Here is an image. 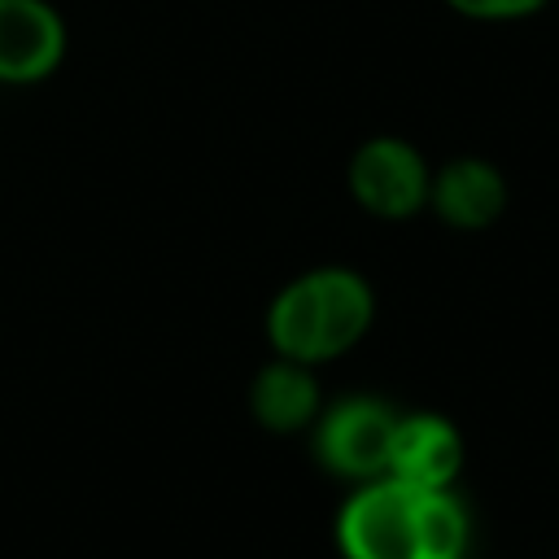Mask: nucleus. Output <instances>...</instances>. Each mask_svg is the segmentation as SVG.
Listing matches in <instances>:
<instances>
[{"mask_svg": "<svg viewBox=\"0 0 559 559\" xmlns=\"http://www.w3.org/2000/svg\"><path fill=\"white\" fill-rule=\"evenodd\" d=\"M332 537L341 559H467L472 515L454 489L376 476L345 493Z\"/></svg>", "mask_w": 559, "mask_h": 559, "instance_id": "1", "label": "nucleus"}, {"mask_svg": "<svg viewBox=\"0 0 559 559\" xmlns=\"http://www.w3.org/2000/svg\"><path fill=\"white\" fill-rule=\"evenodd\" d=\"M376 323V288L362 271L328 262L293 275L266 306V341L297 362H332L349 354Z\"/></svg>", "mask_w": 559, "mask_h": 559, "instance_id": "2", "label": "nucleus"}, {"mask_svg": "<svg viewBox=\"0 0 559 559\" xmlns=\"http://www.w3.org/2000/svg\"><path fill=\"white\" fill-rule=\"evenodd\" d=\"M393 424H397V411L384 397H371V393L336 397L310 424L319 467L332 472L336 480H349V485L384 476Z\"/></svg>", "mask_w": 559, "mask_h": 559, "instance_id": "3", "label": "nucleus"}, {"mask_svg": "<svg viewBox=\"0 0 559 559\" xmlns=\"http://www.w3.org/2000/svg\"><path fill=\"white\" fill-rule=\"evenodd\" d=\"M345 183H349V197L358 210H367L371 218H384V223H402V218H415L419 210H428L432 166L411 140L371 135L349 153Z\"/></svg>", "mask_w": 559, "mask_h": 559, "instance_id": "4", "label": "nucleus"}, {"mask_svg": "<svg viewBox=\"0 0 559 559\" xmlns=\"http://www.w3.org/2000/svg\"><path fill=\"white\" fill-rule=\"evenodd\" d=\"M70 26L52 0H0V83L35 87L61 70Z\"/></svg>", "mask_w": 559, "mask_h": 559, "instance_id": "5", "label": "nucleus"}, {"mask_svg": "<svg viewBox=\"0 0 559 559\" xmlns=\"http://www.w3.org/2000/svg\"><path fill=\"white\" fill-rule=\"evenodd\" d=\"M467 463V441L454 419L441 411H397L393 441H389V467L384 476H397L419 489H454Z\"/></svg>", "mask_w": 559, "mask_h": 559, "instance_id": "6", "label": "nucleus"}, {"mask_svg": "<svg viewBox=\"0 0 559 559\" xmlns=\"http://www.w3.org/2000/svg\"><path fill=\"white\" fill-rule=\"evenodd\" d=\"M507 201H511L507 175L498 170V162L476 157V153H459V157L441 162L428 183V210L454 231L493 227L502 218Z\"/></svg>", "mask_w": 559, "mask_h": 559, "instance_id": "7", "label": "nucleus"}, {"mask_svg": "<svg viewBox=\"0 0 559 559\" xmlns=\"http://www.w3.org/2000/svg\"><path fill=\"white\" fill-rule=\"evenodd\" d=\"M323 411V393H319V376L310 362L284 358L275 354L271 362L258 367L253 384H249V415L266 428V432H306Z\"/></svg>", "mask_w": 559, "mask_h": 559, "instance_id": "8", "label": "nucleus"}, {"mask_svg": "<svg viewBox=\"0 0 559 559\" xmlns=\"http://www.w3.org/2000/svg\"><path fill=\"white\" fill-rule=\"evenodd\" d=\"M450 13L467 17V22H485V26H502V22H524L537 17L550 0H441Z\"/></svg>", "mask_w": 559, "mask_h": 559, "instance_id": "9", "label": "nucleus"}]
</instances>
